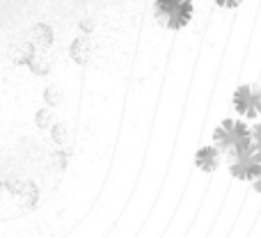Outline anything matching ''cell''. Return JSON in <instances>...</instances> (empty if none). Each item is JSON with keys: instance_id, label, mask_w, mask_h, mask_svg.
Instances as JSON below:
<instances>
[{"instance_id": "6da1fadb", "label": "cell", "mask_w": 261, "mask_h": 238, "mask_svg": "<svg viewBox=\"0 0 261 238\" xmlns=\"http://www.w3.org/2000/svg\"><path fill=\"white\" fill-rule=\"evenodd\" d=\"M213 144L220 149V153H229L231 161L241 156L257 151L252 144V130L241 119H225L213 130Z\"/></svg>"}, {"instance_id": "7a4b0ae2", "label": "cell", "mask_w": 261, "mask_h": 238, "mask_svg": "<svg viewBox=\"0 0 261 238\" xmlns=\"http://www.w3.org/2000/svg\"><path fill=\"white\" fill-rule=\"evenodd\" d=\"M231 105L243 117H250V119L259 117L261 115V85H254V83L239 85L234 90V96H231Z\"/></svg>"}, {"instance_id": "3957f363", "label": "cell", "mask_w": 261, "mask_h": 238, "mask_svg": "<svg viewBox=\"0 0 261 238\" xmlns=\"http://www.w3.org/2000/svg\"><path fill=\"white\" fill-rule=\"evenodd\" d=\"M229 174L239 181H250L252 183L261 174V151H252L248 156L234 158L229 163Z\"/></svg>"}, {"instance_id": "277c9868", "label": "cell", "mask_w": 261, "mask_h": 238, "mask_svg": "<svg viewBox=\"0 0 261 238\" xmlns=\"http://www.w3.org/2000/svg\"><path fill=\"white\" fill-rule=\"evenodd\" d=\"M193 14H195L193 3L184 0V3H179L176 7H172L167 14H163V16L158 18V23H161L163 28H170V30H184V28L193 21Z\"/></svg>"}, {"instance_id": "5b68a950", "label": "cell", "mask_w": 261, "mask_h": 238, "mask_svg": "<svg viewBox=\"0 0 261 238\" xmlns=\"http://www.w3.org/2000/svg\"><path fill=\"white\" fill-rule=\"evenodd\" d=\"M220 156L222 153L216 144H213V147H202L195 153V165L202 172H216L218 167H220Z\"/></svg>"}, {"instance_id": "8992f818", "label": "cell", "mask_w": 261, "mask_h": 238, "mask_svg": "<svg viewBox=\"0 0 261 238\" xmlns=\"http://www.w3.org/2000/svg\"><path fill=\"white\" fill-rule=\"evenodd\" d=\"M92 53H94V46H92V39H87V37L73 39L71 48H69V55H71V60L76 64H87L92 58Z\"/></svg>"}, {"instance_id": "52a82bcc", "label": "cell", "mask_w": 261, "mask_h": 238, "mask_svg": "<svg viewBox=\"0 0 261 238\" xmlns=\"http://www.w3.org/2000/svg\"><path fill=\"white\" fill-rule=\"evenodd\" d=\"M37 48L32 46L30 39H21V41H14L12 48H9V55L16 64H30V60L35 58Z\"/></svg>"}, {"instance_id": "ba28073f", "label": "cell", "mask_w": 261, "mask_h": 238, "mask_svg": "<svg viewBox=\"0 0 261 238\" xmlns=\"http://www.w3.org/2000/svg\"><path fill=\"white\" fill-rule=\"evenodd\" d=\"M30 41L37 50H48V46L53 44V32H50L48 25L39 23V25H35L30 30Z\"/></svg>"}, {"instance_id": "9c48e42d", "label": "cell", "mask_w": 261, "mask_h": 238, "mask_svg": "<svg viewBox=\"0 0 261 238\" xmlns=\"http://www.w3.org/2000/svg\"><path fill=\"white\" fill-rule=\"evenodd\" d=\"M179 3H184V0H153V16H156V21L163 14L170 12L172 7H176Z\"/></svg>"}, {"instance_id": "30bf717a", "label": "cell", "mask_w": 261, "mask_h": 238, "mask_svg": "<svg viewBox=\"0 0 261 238\" xmlns=\"http://www.w3.org/2000/svg\"><path fill=\"white\" fill-rule=\"evenodd\" d=\"M53 140L55 144H67L71 140V130H69L67 124H55L53 126Z\"/></svg>"}, {"instance_id": "8fae6325", "label": "cell", "mask_w": 261, "mask_h": 238, "mask_svg": "<svg viewBox=\"0 0 261 238\" xmlns=\"http://www.w3.org/2000/svg\"><path fill=\"white\" fill-rule=\"evenodd\" d=\"M60 99H62V96H60L58 87H48V90H46V101H48V105H58Z\"/></svg>"}, {"instance_id": "7c38bea8", "label": "cell", "mask_w": 261, "mask_h": 238, "mask_svg": "<svg viewBox=\"0 0 261 238\" xmlns=\"http://www.w3.org/2000/svg\"><path fill=\"white\" fill-rule=\"evenodd\" d=\"M48 121H50V113H48V110H39V113H37V124H39V128H46V126H48Z\"/></svg>"}, {"instance_id": "4fadbf2b", "label": "cell", "mask_w": 261, "mask_h": 238, "mask_svg": "<svg viewBox=\"0 0 261 238\" xmlns=\"http://www.w3.org/2000/svg\"><path fill=\"white\" fill-rule=\"evenodd\" d=\"M250 130H252V144H254V149L261 151V124H257L254 128H250Z\"/></svg>"}, {"instance_id": "5bb4252c", "label": "cell", "mask_w": 261, "mask_h": 238, "mask_svg": "<svg viewBox=\"0 0 261 238\" xmlns=\"http://www.w3.org/2000/svg\"><path fill=\"white\" fill-rule=\"evenodd\" d=\"M241 3L243 0H216V5L222 9H236V7H241Z\"/></svg>"}, {"instance_id": "9a60e30c", "label": "cell", "mask_w": 261, "mask_h": 238, "mask_svg": "<svg viewBox=\"0 0 261 238\" xmlns=\"http://www.w3.org/2000/svg\"><path fill=\"white\" fill-rule=\"evenodd\" d=\"M252 186H254V190H257V193L261 195V174H259V176H257V179H254V181H252Z\"/></svg>"}]
</instances>
